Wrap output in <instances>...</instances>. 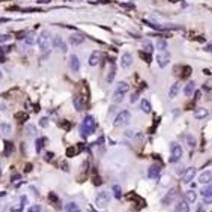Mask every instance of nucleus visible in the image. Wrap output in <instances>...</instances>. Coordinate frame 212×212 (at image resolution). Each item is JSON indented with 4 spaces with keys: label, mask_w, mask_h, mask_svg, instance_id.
Segmentation results:
<instances>
[{
    "label": "nucleus",
    "mask_w": 212,
    "mask_h": 212,
    "mask_svg": "<svg viewBox=\"0 0 212 212\" xmlns=\"http://www.w3.org/2000/svg\"><path fill=\"white\" fill-rule=\"evenodd\" d=\"M143 48L146 50L148 53H152V51H154V44L146 39V41H143Z\"/></svg>",
    "instance_id": "31"
},
{
    "label": "nucleus",
    "mask_w": 212,
    "mask_h": 212,
    "mask_svg": "<svg viewBox=\"0 0 212 212\" xmlns=\"http://www.w3.org/2000/svg\"><path fill=\"white\" fill-rule=\"evenodd\" d=\"M96 129V122H95V119L92 117V116H86L83 119V123H81V127H80V135L83 138H87L89 135H92L95 132Z\"/></svg>",
    "instance_id": "1"
},
{
    "label": "nucleus",
    "mask_w": 212,
    "mask_h": 212,
    "mask_svg": "<svg viewBox=\"0 0 212 212\" xmlns=\"http://www.w3.org/2000/svg\"><path fill=\"white\" fill-rule=\"evenodd\" d=\"M26 203H27V197H21V203L17 205V206H12L11 208V212H21Z\"/></svg>",
    "instance_id": "23"
},
{
    "label": "nucleus",
    "mask_w": 212,
    "mask_h": 212,
    "mask_svg": "<svg viewBox=\"0 0 212 212\" xmlns=\"http://www.w3.org/2000/svg\"><path fill=\"white\" fill-rule=\"evenodd\" d=\"M184 92H185V95H187V96H193V93L196 92V83L194 81H190L187 86H185Z\"/></svg>",
    "instance_id": "20"
},
{
    "label": "nucleus",
    "mask_w": 212,
    "mask_h": 212,
    "mask_svg": "<svg viewBox=\"0 0 212 212\" xmlns=\"http://www.w3.org/2000/svg\"><path fill=\"white\" fill-rule=\"evenodd\" d=\"M137 99H138V93H137V92H135V93H132V96L129 98V101H131L132 104H134V102L137 101Z\"/></svg>",
    "instance_id": "46"
},
{
    "label": "nucleus",
    "mask_w": 212,
    "mask_h": 212,
    "mask_svg": "<svg viewBox=\"0 0 212 212\" xmlns=\"http://www.w3.org/2000/svg\"><path fill=\"white\" fill-rule=\"evenodd\" d=\"M156 62H158V65H160L161 68L167 66L169 62H170V53L167 50H165V51H160V54L156 56Z\"/></svg>",
    "instance_id": "7"
},
{
    "label": "nucleus",
    "mask_w": 212,
    "mask_h": 212,
    "mask_svg": "<svg viewBox=\"0 0 212 212\" xmlns=\"http://www.w3.org/2000/svg\"><path fill=\"white\" fill-rule=\"evenodd\" d=\"M6 196V193H5V191H2V193H0V197H5Z\"/></svg>",
    "instance_id": "51"
},
{
    "label": "nucleus",
    "mask_w": 212,
    "mask_h": 212,
    "mask_svg": "<svg viewBox=\"0 0 212 212\" xmlns=\"http://www.w3.org/2000/svg\"><path fill=\"white\" fill-rule=\"evenodd\" d=\"M0 129H2L5 134H9V132H11V127L8 123H2V125H0Z\"/></svg>",
    "instance_id": "35"
},
{
    "label": "nucleus",
    "mask_w": 212,
    "mask_h": 212,
    "mask_svg": "<svg viewBox=\"0 0 212 212\" xmlns=\"http://www.w3.org/2000/svg\"><path fill=\"white\" fill-rule=\"evenodd\" d=\"M0 78H2V72H0Z\"/></svg>",
    "instance_id": "54"
},
{
    "label": "nucleus",
    "mask_w": 212,
    "mask_h": 212,
    "mask_svg": "<svg viewBox=\"0 0 212 212\" xmlns=\"http://www.w3.org/2000/svg\"><path fill=\"white\" fill-rule=\"evenodd\" d=\"M38 45H39V50L41 51H47L48 50V45H50V35L47 32H42L41 35L38 36Z\"/></svg>",
    "instance_id": "5"
},
{
    "label": "nucleus",
    "mask_w": 212,
    "mask_h": 212,
    "mask_svg": "<svg viewBox=\"0 0 212 212\" xmlns=\"http://www.w3.org/2000/svg\"><path fill=\"white\" fill-rule=\"evenodd\" d=\"M176 212H190V205L187 200H181L176 205Z\"/></svg>",
    "instance_id": "19"
},
{
    "label": "nucleus",
    "mask_w": 212,
    "mask_h": 212,
    "mask_svg": "<svg viewBox=\"0 0 212 212\" xmlns=\"http://www.w3.org/2000/svg\"><path fill=\"white\" fill-rule=\"evenodd\" d=\"M187 142H188V146H191V148H194V146H196V140H194V137L187 135Z\"/></svg>",
    "instance_id": "36"
},
{
    "label": "nucleus",
    "mask_w": 212,
    "mask_h": 212,
    "mask_svg": "<svg viewBox=\"0 0 212 212\" xmlns=\"http://www.w3.org/2000/svg\"><path fill=\"white\" fill-rule=\"evenodd\" d=\"M69 42L72 45H80L84 42V35H81V33H72L69 36Z\"/></svg>",
    "instance_id": "11"
},
{
    "label": "nucleus",
    "mask_w": 212,
    "mask_h": 212,
    "mask_svg": "<svg viewBox=\"0 0 212 212\" xmlns=\"http://www.w3.org/2000/svg\"><path fill=\"white\" fill-rule=\"evenodd\" d=\"M99 60H101V53H99V51H93L90 54V57H89V65L90 66H95V65L99 63Z\"/></svg>",
    "instance_id": "17"
},
{
    "label": "nucleus",
    "mask_w": 212,
    "mask_h": 212,
    "mask_svg": "<svg viewBox=\"0 0 212 212\" xmlns=\"http://www.w3.org/2000/svg\"><path fill=\"white\" fill-rule=\"evenodd\" d=\"M142 110L144 111V113H150V104H149V101H148V99H143V101H142Z\"/></svg>",
    "instance_id": "30"
},
{
    "label": "nucleus",
    "mask_w": 212,
    "mask_h": 212,
    "mask_svg": "<svg viewBox=\"0 0 212 212\" xmlns=\"http://www.w3.org/2000/svg\"><path fill=\"white\" fill-rule=\"evenodd\" d=\"M11 181L14 182V184H17V182L21 181V176H20V175H15V176H12V177H11Z\"/></svg>",
    "instance_id": "45"
},
{
    "label": "nucleus",
    "mask_w": 212,
    "mask_h": 212,
    "mask_svg": "<svg viewBox=\"0 0 212 212\" xmlns=\"http://www.w3.org/2000/svg\"><path fill=\"white\" fill-rule=\"evenodd\" d=\"M15 117H17V119H27V114H24V113H17Z\"/></svg>",
    "instance_id": "47"
},
{
    "label": "nucleus",
    "mask_w": 212,
    "mask_h": 212,
    "mask_svg": "<svg viewBox=\"0 0 212 212\" xmlns=\"http://www.w3.org/2000/svg\"><path fill=\"white\" fill-rule=\"evenodd\" d=\"M77 152H78V150L74 149V148H68V150H66V155H68V156H74Z\"/></svg>",
    "instance_id": "37"
},
{
    "label": "nucleus",
    "mask_w": 212,
    "mask_h": 212,
    "mask_svg": "<svg viewBox=\"0 0 212 212\" xmlns=\"http://www.w3.org/2000/svg\"><path fill=\"white\" fill-rule=\"evenodd\" d=\"M59 125H60V127H63L65 129H69V128H71V123H69V122H65V121H63V122H59Z\"/></svg>",
    "instance_id": "43"
},
{
    "label": "nucleus",
    "mask_w": 212,
    "mask_h": 212,
    "mask_svg": "<svg viewBox=\"0 0 212 212\" xmlns=\"http://www.w3.org/2000/svg\"><path fill=\"white\" fill-rule=\"evenodd\" d=\"M47 142H48V140H47L45 137H41V138H38V140H36V143H35V149H36V152H38V154L42 150L44 143H47Z\"/></svg>",
    "instance_id": "24"
},
{
    "label": "nucleus",
    "mask_w": 212,
    "mask_h": 212,
    "mask_svg": "<svg viewBox=\"0 0 212 212\" xmlns=\"http://www.w3.org/2000/svg\"><path fill=\"white\" fill-rule=\"evenodd\" d=\"M184 71H185V72H184V77H187V75L190 74V68H188V66H185V68H184Z\"/></svg>",
    "instance_id": "49"
},
{
    "label": "nucleus",
    "mask_w": 212,
    "mask_h": 212,
    "mask_svg": "<svg viewBox=\"0 0 212 212\" xmlns=\"http://www.w3.org/2000/svg\"><path fill=\"white\" fill-rule=\"evenodd\" d=\"M35 41H36L35 35H33V33H29V35H26L24 39H23V47L29 48V47H32V45L35 44Z\"/></svg>",
    "instance_id": "16"
},
{
    "label": "nucleus",
    "mask_w": 212,
    "mask_h": 212,
    "mask_svg": "<svg viewBox=\"0 0 212 212\" xmlns=\"http://www.w3.org/2000/svg\"><path fill=\"white\" fill-rule=\"evenodd\" d=\"M113 191H114V197L119 200V198L122 197V190H121V187H119V185H114V187H113Z\"/></svg>",
    "instance_id": "32"
},
{
    "label": "nucleus",
    "mask_w": 212,
    "mask_h": 212,
    "mask_svg": "<svg viewBox=\"0 0 212 212\" xmlns=\"http://www.w3.org/2000/svg\"><path fill=\"white\" fill-rule=\"evenodd\" d=\"M203 203H206V205L212 203V196H203Z\"/></svg>",
    "instance_id": "42"
},
{
    "label": "nucleus",
    "mask_w": 212,
    "mask_h": 212,
    "mask_svg": "<svg viewBox=\"0 0 212 212\" xmlns=\"http://www.w3.org/2000/svg\"><path fill=\"white\" fill-rule=\"evenodd\" d=\"M156 48L160 51H165L167 50V42H165L164 39H158L156 41Z\"/></svg>",
    "instance_id": "29"
},
{
    "label": "nucleus",
    "mask_w": 212,
    "mask_h": 212,
    "mask_svg": "<svg viewBox=\"0 0 212 212\" xmlns=\"http://www.w3.org/2000/svg\"><path fill=\"white\" fill-rule=\"evenodd\" d=\"M12 152H14V144H12L11 142H6L5 143V155L8 156V155H11Z\"/></svg>",
    "instance_id": "28"
},
{
    "label": "nucleus",
    "mask_w": 212,
    "mask_h": 212,
    "mask_svg": "<svg viewBox=\"0 0 212 212\" xmlns=\"http://www.w3.org/2000/svg\"><path fill=\"white\" fill-rule=\"evenodd\" d=\"M194 176H196V169L194 167H190L185 170V175H184V182L185 184H190L191 181L194 179Z\"/></svg>",
    "instance_id": "15"
},
{
    "label": "nucleus",
    "mask_w": 212,
    "mask_h": 212,
    "mask_svg": "<svg viewBox=\"0 0 212 212\" xmlns=\"http://www.w3.org/2000/svg\"><path fill=\"white\" fill-rule=\"evenodd\" d=\"M30 170H32V165L27 164V165H26V171H30Z\"/></svg>",
    "instance_id": "50"
},
{
    "label": "nucleus",
    "mask_w": 212,
    "mask_h": 212,
    "mask_svg": "<svg viewBox=\"0 0 212 212\" xmlns=\"http://www.w3.org/2000/svg\"><path fill=\"white\" fill-rule=\"evenodd\" d=\"M128 90H129L128 83L121 81V83H119V86H117V89H116V92H114V95H113V101H114V102H121L122 99H123V96H125V93H127Z\"/></svg>",
    "instance_id": "2"
},
{
    "label": "nucleus",
    "mask_w": 212,
    "mask_h": 212,
    "mask_svg": "<svg viewBox=\"0 0 212 212\" xmlns=\"http://www.w3.org/2000/svg\"><path fill=\"white\" fill-rule=\"evenodd\" d=\"M0 176H2V170H0Z\"/></svg>",
    "instance_id": "53"
},
{
    "label": "nucleus",
    "mask_w": 212,
    "mask_h": 212,
    "mask_svg": "<svg viewBox=\"0 0 212 212\" xmlns=\"http://www.w3.org/2000/svg\"><path fill=\"white\" fill-rule=\"evenodd\" d=\"M202 196H212V184L208 185V187H205L203 191H202Z\"/></svg>",
    "instance_id": "33"
},
{
    "label": "nucleus",
    "mask_w": 212,
    "mask_h": 212,
    "mask_svg": "<svg viewBox=\"0 0 212 212\" xmlns=\"http://www.w3.org/2000/svg\"><path fill=\"white\" fill-rule=\"evenodd\" d=\"M48 197H50V200H53V202H57V196H56L54 193H50V194H48Z\"/></svg>",
    "instance_id": "48"
},
{
    "label": "nucleus",
    "mask_w": 212,
    "mask_h": 212,
    "mask_svg": "<svg viewBox=\"0 0 212 212\" xmlns=\"http://www.w3.org/2000/svg\"><path fill=\"white\" fill-rule=\"evenodd\" d=\"M206 50H212V44H209V45H208V48H206Z\"/></svg>",
    "instance_id": "52"
},
{
    "label": "nucleus",
    "mask_w": 212,
    "mask_h": 212,
    "mask_svg": "<svg viewBox=\"0 0 212 212\" xmlns=\"http://www.w3.org/2000/svg\"><path fill=\"white\" fill-rule=\"evenodd\" d=\"M170 152H171V155H170V163H177L181 160V156H182V148H181V144H177V143H171L170 144Z\"/></svg>",
    "instance_id": "3"
},
{
    "label": "nucleus",
    "mask_w": 212,
    "mask_h": 212,
    "mask_svg": "<svg viewBox=\"0 0 212 212\" xmlns=\"http://www.w3.org/2000/svg\"><path fill=\"white\" fill-rule=\"evenodd\" d=\"M95 203L96 206H107L110 203V194L107 191H101V193L96 194V198H95Z\"/></svg>",
    "instance_id": "6"
},
{
    "label": "nucleus",
    "mask_w": 212,
    "mask_h": 212,
    "mask_svg": "<svg viewBox=\"0 0 212 212\" xmlns=\"http://www.w3.org/2000/svg\"><path fill=\"white\" fill-rule=\"evenodd\" d=\"M208 116H209V111L206 108H196V111H194V117L196 119H205Z\"/></svg>",
    "instance_id": "21"
},
{
    "label": "nucleus",
    "mask_w": 212,
    "mask_h": 212,
    "mask_svg": "<svg viewBox=\"0 0 212 212\" xmlns=\"http://www.w3.org/2000/svg\"><path fill=\"white\" fill-rule=\"evenodd\" d=\"M196 200H197V194L194 193L193 190H190L188 193H187V202L188 203H194Z\"/></svg>",
    "instance_id": "27"
},
{
    "label": "nucleus",
    "mask_w": 212,
    "mask_h": 212,
    "mask_svg": "<svg viewBox=\"0 0 212 212\" xmlns=\"http://www.w3.org/2000/svg\"><path fill=\"white\" fill-rule=\"evenodd\" d=\"M26 132H27V135H35L36 128L33 127V125H27V127H26Z\"/></svg>",
    "instance_id": "34"
},
{
    "label": "nucleus",
    "mask_w": 212,
    "mask_h": 212,
    "mask_svg": "<svg viewBox=\"0 0 212 212\" xmlns=\"http://www.w3.org/2000/svg\"><path fill=\"white\" fill-rule=\"evenodd\" d=\"M39 125H41V127H47L48 125V117H42L41 121H39Z\"/></svg>",
    "instance_id": "39"
},
{
    "label": "nucleus",
    "mask_w": 212,
    "mask_h": 212,
    "mask_svg": "<svg viewBox=\"0 0 212 212\" xmlns=\"http://www.w3.org/2000/svg\"><path fill=\"white\" fill-rule=\"evenodd\" d=\"M131 63H132V56L129 53H123L122 57H121V66L122 68H129Z\"/></svg>",
    "instance_id": "13"
},
{
    "label": "nucleus",
    "mask_w": 212,
    "mask_h": 212,
    "mask_svg": "<svg viewBox=\"0 0 212 212\" xmlns=\"http://www.w3.org/2000/svg\"><path fill=\"white\" fill-rule=\"evenodd\" d=\"M53 47H54L57 51H62V53H66V50H68L65 41H63L60 36H56L54 39H53Z\"/></svg>",
    "instance_id": "8"
},
{
    "label": "nucleus",
    "mask_w": 212,
    "mask_h": 212,
    "mask_svg": "<svg viewBox=\"0 0 212 212\" xmlns=\"http://www.w3.org/2000/svg\"><path fill=\"white\" fill-rule=\"evenodd\" d=\"M27 212H41V206H39V205H35V206H32Z\"/></svg>",
    "instance_id": "38"
},
{
    "label": "nucleus",
    "mask_w": 212,
    "mask_h": 212,
    "mask_svg": "<svg viewBox=\"0 0 212 212\" xmlns=\"http://www.w3.org/2000/svg\"><path fill=\"white\" fill-rule=\"evenodd\" d=\"M101 184H102L101 177H99V176H95V177H93V185H96V187H99V185H101Z\"/></svg>",
    "instance_id": "40"
},
{
    "label": "nucleus",
    "mask_w": 212,
    "mask_h": 212,
    "mask_svg": "<svg viewBox=\"0 0 212 212\" xmlns=\"http://www.w3.org/2000/svg\"><path fill=\"white\" fill-rule=\"evenodd\" d=\"M72 102H74V107L77 111H83L84 110V98L81 95H75L72 98Z\"/></svg>",
    "instance_id": "9"
},
{
    "label": "nucleus",
    "mask_w": 212,
    "mask_h": 212,
    "mask_svg": "<svg viewBox=\"0 0 212 212\" xmlns=\"http://www.w3.org/2000/svg\"><path fill=\"white\" fill-rule=\"evenodd\" d=\"M198 182L200 184H211L212 182V171H203L198 177Z\"/></svg>",
    "instance_id": "18"
},
{
    "label": "nucleus",
    "mask_w": 212,
    "mask_h": 212,
    "mask_svg": "<svg viewBox=\"0 0 212 212\" xmlns=\"http://www.w3.org/2000/svg\"><path fill=\"white\" fill-rule=\"evenodd\" d=\"M53 158H54V154H53V152H47V154H45V160L47 161H53Z\"/></svg>",
    "instance_id": "41"
},
{
    "label": "nucleus",
    "mask_w": 212,
    "mask_h": 212,
    "mask_svg": "<svg viewBox=\"0 0 212 212\" xmlns=\"http://www.w3.org/2000/svg\"><path fill=\"white\" fill-rule=\"evenodd\" d=\"M114 75H116V66L113 65V62H111V68H110L108 74H107V83H111V81H113Z\"/></svg>",
    "instance_id": "25"
},
{
    "label": "nucleus",
    "mask_w": 212,
    "mask_h": 212,
    "mask_svg": "<svg viewBox=\"0 0 212 212\" xmlns=\"http://www.w3.org/2000/svg\"><path fill=\"white\" fill-rule=\"evenodd\" d=\"M161 173V167L160 165H150L149 170H148V175L150 179H158V176Z\"/></svg>",
    "instance_id": "14"
},
{
    "label": "nucleus",
    "mask_w": 212,
    "mask_h": 212,
    "mask_svg": "<svg viewBox=\"0 0 212 212\" xmlns=\"http://www.w3.org/2000/svg\"><path fill=\"white\" fill-rule=\"evenodd\" d=\"M11 36L9 35H0V42H6V41H9Z\"/></svg>",
    "instance_id": "44"
},
{
    "label": "nucleus",
    "mask_w": 212,
    "mask_h": 212,
    "mask_svg": "<svg viewBox=\"0 0 212 212\" xmlns=\"http://www.w3.org/2000/svg\"><path fill=\"white\" fill-rule=\"evenodd\" d=\"M69 68L72 72H78L80 71V60H78V57L75 54H72L71 59H69Z\"/></svg>",
    "instance_id": "12"
},
{
    "label": "nucleus",
    "mask_w": 212,
    "mask_h": 212,
    "mask_svg": "<svg viewBox=\"0 0 212 212\" xmlns=\"http://www.w3.org/2000/svg\"><path fill=\"white\" fill-rule=\"evenodd\" d=\"M177 92H179V83H175V84H171V87H170V90H169V98H170V99L176 98Z\"/></svg>",
    "instance_id": "22"
},
{
    "label": "nucleus",
    "mask_w": 212,
    "mask_h": 212,
    "mask_svg": "<svg viewBox=\"0 0 212 212\" xmlns=\"http://www.w3.org/2000/svg\"><path fill=\"white\" fill-rule=\"evenodd\" d=\"M176 197H177V190H176V188L170 190L169 193L163 197V205H169V203H171Z\"/></svg>",
    "instance_id": "10"
},
{
    "label": "nucleus",
    "mask_w": 212,
    "mask_h": 212,
    "mask_svg": "<svg viewBox=\"0 0 212 212\" xmlns=\"http://www.w3.org/2000/svg\"><path fill=\"white\" fill-rule=\"evenodd\" d=\"M66 212H81V209L78 208V205L77 203H68L66 205Z\"/></svg>",
    "instance_id": "26"
},
{
    "label": "nucleus",
    "mask_w": 212,
    "mask_h": 212,
    "mask_svg": "<svg viewBox=\"0 0 212 212\" xmlns=\"http://www.w3.org/2000/svg\"><path fill=\"white\" fill-rule=\"evenodd\" d=\"M131 121V114H129V111L127 110H123L121 111L117 116H116V121H114V127H125V125H128Z\"/></svg>",
    "instance_id": "4"
}]
</instances>
